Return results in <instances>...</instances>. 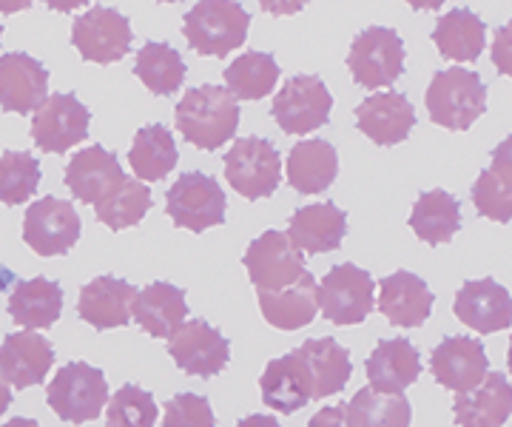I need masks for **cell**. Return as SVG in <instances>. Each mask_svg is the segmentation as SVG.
Segmentation results:
<instances>
[{
  "label": "cell",
  "instance_id": "46",
  "mask_svg": "<svg viewBox=\"0 0 512 427\" xmlns=\"http://www.w3.org/2000/svg\"><path fill=\"white\" fill-rule=\"evenodd\" d=\"M9 405H12V390L6 385V379L0 376V413H6Z\"/></svg>",
  "mask_w": 512,
  "mask_h": 427
},
{
  "label": "cell",
  "instance_id": "2",
  "mask_svg": "<svg viewBox=\"0 0 512 427\" xmlns=\"http://www.w3.org/2000/svg\"><path fill=\"white\" fill-rule=\"evenodd\" d=\"M424 106L433 117V123L450 131H467L487 112V86L478 72L444 69L430 80Z\"/></svg>",
  "mask_w": 512,
  "mask_h": 427
},
{
  "label": "cell",
  "instance_id": "23",
  "mask_svg": "<svg viewBox=\"0 0 512 427\" xmlns=\"http://www.w3.org/2000/svg\"><path fill=\"white\" fill-rule=\"evenodd\" d=\"M379 311L387 316L390 325L419 328L433 311V291L416 274L396 271L393 277H384L379 285Z\"/></svg>",
  "mask_w": 512,
  "mask_h": 427
},
{
  "label": "cell",
  "instance_id": "29",
  "mask_svg": "<svg viewBox=\"0 0 512 427\" xmlns=\"http://www.w3.org/2000/svg\"><path fill=\"white\" fill-rule=\"evenodd\" d=\"M259 388H262V402L276 413H296L313 402L308 373L293 351L268 362L259 379Z\"/></svg>",
  "mask_w": 512,
  "mask_h": 427
},
{
  "label": "cell",
  "instance_id": "20",
  "mask_svg": "<svg viewBox=\"0 0 512 427\" xmlns=\"http://www.w3.org/2000/svg\"><path fill=\"white\" fill-rule=\"evenodd\" d=\"M137 288L117 277H97L83 285L77 299V314L97 331L123 328L131 322V305L137 299Z\"/></svg>",
  "mask_w": 512,
  "mask_h": 427
},
{
  "label": "cell",
  "instance_id": "9",
  "mask_svg": "<svg viewBox=\"0 0 512 427\" xmlns=\"http://www.w3.org/2000/svg\"><path fill=\"white\" fill-rule=\"evenodd\" d=\"M245 268L256 291H282L308 274L305 254L282 231H265L245 251Z\"/></svg>",
  "mask_w": 512,
  "mask_h": 427
},
{
  "label": "cell",
  "instance_id": "24",
  "mask_svg": "<svg viewBox=\"0 0 512 427\" xmlns=\"http://www.w3.org/2000/svg\"><path fill=\"white\" fill-rule=\"evenodd\" d=\"M296 356L302 362V368L308 373L311 382V399H325L333 396L348 385L350 373V353L345 345H339L336 339L322 336V339H308L296 348Z\"/></svg>",
  "mask_w": 512,
  "mask_h": 427
},
{
  "label": "cell",
  "instance_id": "49",
  "mask_svg": "<svg viewBox=\"0 0 512 427\" xmlns=\"http://www.w3.org/2000/svg\"><path fill=\"white\" fill-rule=\"evenodd\" d=\"M0 38H3V26H0Z\"/></svg>",
  "mask_w": 512,
  "mask_h": 427
},
{
  "label": "cell",
  "instance_id": "28",
  "mask_svg": "<svg viewBox=\"0 0 512 427\" xmlns=\"http://www.w3.org/2000/svg\"><path fill=\"white\" fill-rule=\"evenodd\" d=\"M473 203L481 217L493 223L512 220V134L493 149V163L478 174Z\"/></svg>",
  "mask_w": 512,
  "mask_h": 427
},
{
  "label": "cell",
  "instance_id": "19",
  "mask_svg": "<svg viewBox=\"0 0 512 427\" xmlns=\"http://www.w3.org/2000/svg\"><path fill=\"white\" fill-rule=\"evenodd\" d=\"M356 126L376 146H396L416 126L413 103L399 92L370 94L356 106Z\"/></svg>",
  "mask_w": 512,
  "mask_h": 427
},
{
  "label": "cell",
  "instance_id": "39",
  "mask_svg": "<svg viewBox=\"0 0 512 427\" xmlns=\"http://www.w3.org/2000/svg\"><path fill=\"white\" fill-rule=\"evenodd\" d=\"M148 208H151V191H148V186H143L137 177L134 180L126 177L103 203L94 205V214H97L100 223L109 225L111 231H123V228H131V225L140 223L148 214Z\"/></svg>",
  "mask_w": 512,
  "mask_h": 427
},
{
  "label": "cell",
  "instance_id": "42",
  "mask_svg": "<svg viewBox=\"0 0 512 427\" xmlns=\"http://www.w3.org/2000/svg\"><path fill=\"white\" fill-rule=\"evenodd\" d=\"M163 427H217L208 399L200 393H177L165 402Z\"/></svg>",
  "mask_w": 512,
  "mask_h": 427
},
{
  "label": "cell",
  "instance_id": "47",
  "mask_svg": "<svg viewBox=\"0 0 512 427\" xmlns=\"http://www.w3.org/2000/svg\"><path fill=\"white\" fill-rule=\"evenodd\" d=\"M0 427H40L35 422V419H23V416H18V419H9L6 425H0Z\"/></svg>",
  "mask_w": 512,
  "mask_h": 427
},
{
  "label": "cell",
  "instance_id": "31",
  "mask_svg": "<svg viewBox=\"0 0 512 427\" xmlns=\"http://www.w3.org/2000/svg\"><path fill=\"white\" fill-rule=\"evenodd\" d=\"M60 311H63V288L52 279H26L18 282L9 294V316L29 331L52 328L60 319Z\"/></svg>",
  "mask_w": 512,
  "mask_h": 427
},
{
  "label": "cell",
  "instance_id": "44",
  "mask_svg": "<svg viewBox=\"0 0 512 427\" xmlns=\"http://www.w3.org/2000/svg\"><path fill=\"white\" fill-rule=\"evenodd\" d=\"M308 427H348V416H345V405H330L322 408L313 416Z\"/></svg>",
  "mask_w": 512,
  "mask_h": 427
},
{
  "label": "cell",
  "instance_id": "45",
  "mask_svg": "<svg viewBox=\"0 0 512 427\" xmlns=\"http://www.w3.org/2000/svg\"><path fill=\"white\" fill-rule=\"evenodd\" d=\"M237 427H282L276 422L274 416H265V413H256V416H245Z\"/></svg>",
  "mask_w": 512,
  "mask_h": 427
},
{
  "label": "cell",
  "instance_id": "3",
  "mask_svg": "<svg viewBox=\"0 0 512 427\" xmlns=\"http://www.w3.org/2000/svg\"><path fill=\"white\" fill-rule=\"evenodd\" d=\"M251 15L228 0H205L185 15V40L197 55L228 57L248 38Z\"/></svg>",
  "mask_w": 512,
  "mask_h": 427
},
{
  "label": "cell",
  "instance_id": "26",
  "mask_svg": "<svg viewBox=\"0 0 512 427\" xmlns=\"http://www.w3.org/2000/svg\"><path fill=\"white\" fill-rule=\"evenodd\" d=\"M367 382L382 393H404L421 373V356L407 339H382L365 362Z\"/></svg>",
  "mask_w": 512,
  "mask_h": 427
},
{
  "label": "cell",
  "instance_id": "15",
  "mask_svg": "<svg viewBox=\"0 0 512 427\" xmlns=\"http://www.w3.org/2000/svg\"><path fill=\"white\" fill-rule=\"evenodd\" d=\"M430 371H433L441 388L453 390L456 396H461V393L476 390L487 379L490 359H487V351L478 339L447 336L430 353Z\"/></svg>",
  "mask_w": 512,
  "mask_h": 427
},
{
  "label": "cell",
  "instance_id": "16",
  "mask_svg": "<svg viewBox=\"0 0 512 427\" xmlns=\"http://www.w3.org/2000/svg\"><path fill=\"white\" fill-rule=\"evenodd\" d=\"M49 72L46 66L23 52L0 55V109L29 114L46 103Z\"/></svg>",
  "mask_w": 512,
  "mask_h": 427
},
{
  "label": "cell",
  "instance_id": "40",
  "mask_svg": "<svg viewBox=\"0 0 512 427\" xmlns=\"http://www.w3.org/2000/svg\"><path fill=\"white\" fill-rule=\"evenodd\" d=\"M40 186V163L26 151L0 154V203H26Z\"/></svg>",
  "mask_w": 512,
  "mask_h": 427
},
{
  "label": "cell",
  "instance_id": "13",
  "mask_svg": "<svg viewBox=\"0 0 512 427\" xmlns=\"http://www.w3.org/2000/svg\"><path fill=\"white\" fill-rule=\"evenodd\" d=\"M89 109L74 94H49L35 112L32 140L40 151L63 154L89 137Z\"/></svg>",
  "mask_w": 512,
  "mask_h": 427
},
{
  "label": "cell",
  "instance_id": "5",
  "mask_svg": "<svg viewBox=\"0 0 512 427\" xmlns=\"http://www.w3.org/2000/svg\"><path fill=\"white\" fill-rule=\"evenodd\" d=\"M376 282L353 262L333 265L316 288V302L322 316L333 325H359L373 314Z\"/></svg>",
  "mask_w": 512,
  "mask_h": 427
},
{
  "label": "cell",
  "instance_id": "25",
  "mask_svg": "<svg viewBox=\"0 0 512 427\" xmlns=\"http://www.w3.org/2000/svg\"><path fill=\"white\" fill-rule=\"evenodd\" d=\"M131 316L148 336L168 339L185 325V316H188L185 291L171 282H151L134 299Z\"/></svg>",
  "mask_w": 512,
  "mask_h": 427
},
{
  "label": "cell",
  "instance_id": "6",
  "mask_svg": "<svg viewBox=\"0 0 512 427\" xmlns=\"http://www.w3.org/2000/svg\"><path fill=\"white\" fill-rule=\"evenodd\" d=\"M348 69L362 89H387L404 72V43L396 29L367 26L348 55Z\"/></svg>",
  "mask_w": 512,
  "mask_h": 427
},
{
  "label": "cell",
  "instance_id": "17",
  "mask_svg": "<svg viewBox=\"0 0 512 427\" xmlns=\"http://www.w3.org/2000/svg\"><path fill=\"white\" fill-rule=\"evenodd\" d=\"M456 316L478 334H495L512 325L510 291L495 279H470L461 285L453 305Z\"/></svg>",
  "mask_w": 512,
  "mask_h": 427
},
{
  "label": "cell",
  "instance_id": "12",
  "mask_svg": "<svg viewBox=\"0 0 512 427\" xmlns=\"http://www.w3.org/2000/svg\"><path fill=\"white\" fill-rule=\"evenodd\" d=\"M74 49L83 60H92L100 66L117 63L131 49V26L128 20L109 6H92L74 20L72 29Z\"/></svg>",
  "mask_w": 512,
  "mask_h": 427
},
{
  "label": "cell",
  "instance_id": "38",
  "mask_svg": "<svg viewBox=\"0 0 512 427\" xmlns=\"http://www.w3.org/2000/svg\"><path fill=\"white\" fill-rule=\"evenodd\" d=\"M134 72L143 80V86H146L148 92L174 94L183 86L185 60L168 43H146L137 52Z\"/></svg>",
  "mask_w": 512,
  "mask_h": 427
},
{
  "label": "cell",
  "instance_id": "48",
  "mask_svg": "<svg viewBox=\"0 0 512 427\" xmlns=\"http://www.w3.org/2000/svg\"><path fill=\"white\" fill-rule=\"evenodd\" d=\"M507 365H510V373H512V339H510V353H507Z\"/></svg>",
  "mask_w": 512,
  "mask_h": 427
},
{
  "label": "cell",
  "instance_id": "22",
  "mask_svg": "<svg viewBox=\"0 0 512 427\" xmlns=\"http://www.w3.org/2000/svg\"><path fill=\"white\" fill-rule=\"evenodd\" d=\"M348 234V214L333 203L305 205L291 217L288 240L302 254H328L336 251Z\"/></svg>",
  "mask_w": 512,
  "mask_h": 427
},
{
  "label": "cell",
  "instance_id": "43",
  "mask_svg": "<svg viewBox=\"0 0 512 427\" xmlns=\"http://www.w3.org/2000/svg\"><path fill=\"white\" fill-rule=\"evenodd\" d=\"M493 63L501 75L512 77V20L501 26L493 38Z\"/></svg>",
  "mask_w": 512,
  "mask_h": 427
},
{
  "label": "cell",
  "instance_id": "7",
  "mask_svg": "<svg viewBox=\"0 0 512 427\" xmlns=\"http://www.w3.org/2000/svg\"><path fill=\"white\" fill-rule=\"evenodd\" d=\"M225 177L248 200L271 197L282 180L279 151L265 137H242L225 157Z\"/></svg>",
  "mask_w": 512,
  "mask_h": 427
},
{
  "label": "cell",
  "instance_id": "10",
  "mask_svg": "<svg viewBox=\"0 0 512 427\" xmlns=\"http://www.w3.org/2000/svg\"><path fill=\"white\" fill-rule=\"evenodd\" d=\"M333 97L316 75H293L274 97V120L285 134H311L328 123Z\"/></svg>",
  "mask_w": 512,
  "mask_h": 427
},
{
  "label": "cell",
  "instance_id": "1",
  "mask_svg": "<svg viewBox=\"0 0 512 427\" xmlns=\"http://www.w3.org/2000/svg\"><path fill=\"white\" fill-rule=\"evenodd\" d=\"M239 126V103L234 94L222 86H197L188 89L177 106V129L183 137L202 151H217L228 143Z\"/></svg>",
  "mask_w": 512,
  "mask_h": 427
},
{
  "label": "cell",
  "instance_id": "33",
  "mask_svg": "<svg viewBox=\"0 0 512 427\" xmlns=\"http://www.w3.org/2000/svg\"><path fill=\"white\" fill-rule=\"evenodd\" d=\"M487 38V26L470 9H453L436 23L433 40L439 46L441 57L456 60V63H470L478 60Z\"/></svg>",
  "mask_w": 512,
  "mask_h": 427
},
{
  "label": "cell",
  "instance_id": "30",
  "mask_svg": "<svg viewBox=\"0 0 512 427\" xmlns=\"http://www.w3.org/2000/svg\"><path fill=\"white\" fill-rule=\"evenodd\" d=\"M316 288L319 285H316V279L308 271L296 285H288L282 291H271V294L268 291H256L262 316L279 331H296V328L311 325L313 316L319 311Z\"/></svg>",
  "mask_w": 512,
  "mask_h": 427
},
{
  "label": "cell",
  "instance_id": "21",
  "mask_svg": "<svg viewBox=\"0 0 512 427\" xmlns=\"http://www.w3.org/2000/svg\"><path fill=\"white\" fill-rule=\"evenodd\" d=\"M123 180H126V174L117 163V157L103 146H89V149L77 151L66 168V186L72 188V194L80 203L89 205L103 203Z\"/></svg>",
  "mask_w": 512,
  "mask_h": 427
},
{
  "label": "cell",
  "instance_id": "4",
  "mask_svg": "<svg viewBox=\"0 0 512 427\" xmlns=\"http://www.w3.org/2000/svg\"><path fill=\"white\" fill-rule=\"evenodd\" d=\"M46 399L63 422H94L109 402V385L100 368L86 362H69L55 373L46 388Z\"/></svg>",
  "mask_w": 512,
  "mask_h": 427
},
{
  "label": "cell",
  "instance_id": "14",
  "mask_svg": "<svg viewBox=\"0 0 512 427\" xmlns=\"http://www.w3.org/2000/svg\"><path fill=\"white\" fill-rule=\"evenodd\" d=\"M168 353L177 362V368H183L185 373L211 379L228 365L231 345L205 319H191V322H185L180 331L168 336Z\"/></svg>",
  "mask_w": 512,
  "mask_h": 427
},
{
  "label": "cell",
  "instance_id": "32",
  "mask_svg": "<svg viewBox=\"0 0 512 427\" xmlns=\"http://www.w3.org/2000/svg\"><path fill=\"white\" fill-rule=\"evenodd\" d=\"M339 154L328 140H302L288 154V183L299 194H319L336 180Z\"/></svg>",
  "mask_w": 512,
  "mask_h": 427
},
{
  "label": "cell",
  "instance_id": "18",
  "mask_svg": "<svg viewBox=\"0 0 512 427\" xmlns=\"http://www.w3.org/2000/svg\"><path fill=\"white\" fill-rule=\"evenodd\" d=\"M55 365V348L35 331L9 334L0 345V376L12 388H32L46 379Z\"/></svg>",
  "mask_w": 512,
  "mask_h": 427
},
{
  "label": "cell",
  "instance_id": "37",
  "mask_svg": "<svg viewBox=\"0 0 512 427\" xmlns=\"http://www.w3.org/2000/svg\"><path fill=\"white\" fill-rule=\"evenodd\" d=\"M276 80H279V66L268 52H245L225 69L228 92L237 100H262L265 94L274 92Z\"/></svg>",
  "mask_w": 512,
  "mask_h": 427
},
{
  "label": "cell",
  "instance_id": "27",
  "mask_svg": "<svg viewBox=\"0 0 512 427\" xmlns=\"http://www.w3.org/2000/svg\"><path fill=\"white\" fill-rule=\"evenodd\" d=\"M458 427H504L512 416V385L504 373H487V379L453 402Z\"/></svg>",
  "mask_w": 512,
  "mask_h": 427
},
{
  "label": "cell",
  "instance_id": "8",
  "mask_svg": "<svg viewBox=\"0 0 512 427\" xmlns=\"http://www.w3.org/2000/svg\"><path fill=\"white\" fill-rule=\"evenodd\" d=\"M225 191L222 186L202 174V171H188L165 194V211L174 220V225L188 228V231H205L214 225L225 223Z\"/></svg>",
  "mask_w": 512,
  "mask_h": 427
},
{
  "label": "cell",
  "instance_id": "35",
  "mask_svg": "<svg viewBox=\"0 0 512 427\" xmlns=\"http://www.w3.org/2000/svg\"><path fill=\"white\" fill-rule=\"evenodd\" d=\"M348 427H410L413 410L404 393L362 388L345 405Z\"/></svg>",
  "mask_w": 512,
  "mask_h": 427
},
{
  "label": "cell",
  "instance_id": "36",
  "mask_svg": "<svg viewBox=\"0 0 512 427\" xmlns=\"http://www.w3.org/2000/svg\"><path fill=\"white\" fill-rule=\"evenodd\" d=\"M177 157H180L177 143H174L171 131L160 123L137 131L134 146L128 151L131 171L137 174V180H146V183L163 180L165 174H171V168L177 166Z\"/></svg>",
  "mask_w": 512,
  "mask_h": 427
},
{
  "label": "cell",
  "instance_id": "41",
  "mask_svg": "<svg viewBox=\"0 0 512 427\" xmlns=\"http://www.w3.org/2000/svg\"><path fill=\"white\" fill-rule=\"evenodd\" d=\"M157 402L148 390L137 385H123L109 399L106 419L109 427H154L157 425Z\"/></svg>",
  "mask_w": 512,
  "mask_h": 427
},
{
  "label": "cell",
  "instance_id": "34",
  "mask_svg": "<svg viewBox=\"0 0 512 427\" xmlns=\"http://www.w3.org/2000/svg\"><path fill=\"white\" fill-rule=\"evenodd\" d=\"M458 225H461V208L453 194H447L444 188L424 191L410 214V228L416 231V237L430 245H441L456 237Z\"/></svg>",
  "mask_w": 512,
  "mask_h": 427
},
{
  "label": "cell",
  "instance_id": "11",
  "mask_svg": "<svg viewBox=\"0 0 512 427\" xmlns=\"http://www.w3.org/2000/svg\"><path fill=\"white\" fill-rule=\"evenodd\" d=\"M23 240L40 257H60L80 240V214L66 200L43 197L26 208Z\"/></svg>",
  "mask_w": 512,
  "mask_h": 427
}]
</instances>
